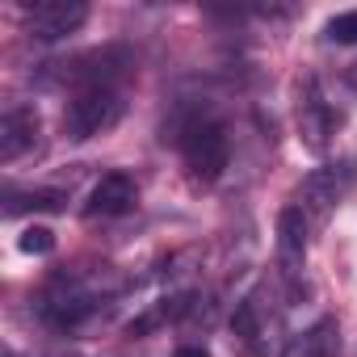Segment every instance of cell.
<instances>
[{"mask_svg": "<svg viewBox=\"0 0 357 357\" xmlns=\"http://www.w3.org/2000/svg\"><path fill=\"white\" fill-rule=\"evenodd\" d=\"M181 160H185V172H190L194 185H215L227 172V160H231L227 130L219 122H211V118L190 122L185 135H181Z\"/></svg>", "mask_w": 357, "mask_h": 357, "instance_id": "6da1fadb", "label": "cell"}, {"mask_svg": "<svg viewBox=\"0 0 357 357\" xmlns=\"http://www.w3.org/2000/svg\"><path fill=\"white\" fill-rule=\"evenodd\" d=\"M122 114H126V101H122V93L114 84H105V89H80L68 101V109H63V139L84 143L93 135H105V130H114L122 122Z\"/></svg>", "mask_w": 357, "mask_h": 357, "instance_id": "7a4b0ae2", "label": "cell"}, {"mask_svg": "<svg viewBox=\"0 0 357 357\" xmlns=\"http://www.w3.org/2000/svg\"><path fill=\"white\" fill-rule=\"evenodd\" d=\"M84 22H89L84 0H38L30 9V34L43 43H59V38L76 34Z\"/></svg>", "mask_w": 357, "mask_h": 357, "instance_id": "3957f363", "label": "cell"}, {"mask_svg": "<svg viewBox=\"0 0 357 357\" xmlns=\"http://www.w3.org/2000/svg\"><path fill=\"white\" fill-rule=\"evenodd\" d=\"M298 139H303V147L307 151H328V135H332V126H336V118H332V109H328V101L319 97V84L315 80H303V89H298Z\"/></svg>", "mask_w": 357, "mask_h": 357, "instance_id": "277c9868", "label": "cell"}, {"mask_svg": "<svg viewBox=\"0 0 357 357\" xmlns=\"http://www.w3.org/2000/svg\"><path fill=\"white\" fill-rule=\"evenodd\" d=\"M38 135H43V122H38L34 105L5 109V118H0V160H5V164L22 160L30 147H38Z\"/></svg>", "mask_w": 357, "mask_h": 357, "instance_id": "5b68a950", "label": "cell"}, {"mask_svg": "<svg viewBox=\"0 0 357 357\" xmlns=\"http://www.w3.org/2000/svg\"><path fill=\"white\" fill-rule=\"evenodd\" d=\"M135 202H139V190H135L130 176L126 172H105L101 181L93 185V194H89L84 215L89 219H118V215L135 211Z\"/></svg>", "mask_w": 357, "mask_h": 357, "instance_id": "8992f818", "label": "cell"}, {"mask_svg": "<svg viewBox=\"0 0 357 357\" xmlns=\"http://www.w3.org/2000/svg\"><path fill=\"white\" fill-rule=\"evenodd\" d=\"M278 265L290 282H298L307 265V215L298 206H286L278 215Z\"/></svg>", "mask_w": 357, "mask_h": 357, "instance_id": "52a82bcc", "label": "cell"}, {"mask_svg": "<svg viewBox=\"0 0 357 357\" xmlns=\"http://www.w3.org/2000/svg\"><path fill=\"white\" fill-rule=\"evenodd\" d=\"M336 202H340V181H336V172H332V168H315L307 181H303V190H298V211L311 215L315 227H324V223L332 219Z\"/></svg>", "mask_w": 357, "mask_h": 357, "instance_id": "ba28073f", "label": "cell"}, {"mask_svg": "<svg viewBox=\"0 0 357 357\" xmlns=\"http://www.w3.org/2000/svg\"><path fill=\"white\" fill-rule=\"evenodd\" d=\"M231 336H236V344H240L244 357H261L265 353V324H261L257 298L236 303V311H231Z\"/></svg>", "mask_w": 357, "mask_h": 357, "instance_id": "9c48e42d", "label": "cell"}, {"mask_svg": "<svg viewBox=\"0 0 357 357\" xmlns=\"http://www.w3.org/2000/svg\"><path fill=\"white\" fill-rule=\"evenodd\" d=\"M298 357H340V328H336V319H319L315 328H307L303 340H298Z\"/></svg>", "mask_w": 357, "mask_h": 357, "instance_id": "30bf717a", "label": "cell"}, {"mask_svg": "<svg viewBox=\"0 0 357 357\" xmlns=\"http://www.w3.org/2000/svg\"><path fill=\"white\" fill-rule=\"evenodd\" d=\"M17 248H22L26 257H47V252L55 248V231H51V227H38V223H30V227L17 236Z\"/></svg>", "mask_w": 357, "mask_h": 357, "instance_id": "8fae6325", "label": "cell"}, {"mask_svg": "<svg viewBox=\"0 0 357 357\" xmlns=\"http://www.w3.org/2000/svg\"><path fill=\"white\" fill-rule=\"evenodd\" d=\"M63 202H68V198H63L59 190H34V194H26L22 202L13 198V202H9V215H17L22 206H30V211H63Z\"/></svg>", "mask_w": 357, "mask_h": 357, "instance_id": "7c38bea8", "label": "cell"}, {"mask_svg": "<svg viewBox=\"0 0 357 357\" xmlns=\"http://www.w3.org/2000/svg\"><path fill=\"white\" fill-rule=\"evenodd\" d=\"M328 43H357V9L353 13H336L328 26H324Z\"/></svg>", "mask_w": 357, "mask_h": 357, "instance_id": "4fadbf2b", "label": "cell"}, {"mask_svg": "<svg viewBox=\"0 0 357 357\" xmlns=\"http://www.w3.org/2000/svg\"><path fill=\"white\" fill-rule=\"evenodd\" d=\"M172 357H211V353H206L202 344H181V349L172 353Z\"/></svg>", "mask_w": 357, "mask_h": 357, "instance_id": "5bb4252c", "label": "cell"}, {"mask_svg": "<svg viewBox=\"0 0 357 357\" xmlns=\"http://www.w3.org/2000/svg\"><path fill=\"white\" fill-rule=\"evenodd\" d=\"M349 80H353V84H357V63H353V72H349Z\"/></svg>", "mask_w": 357, "mask_h": 357, "instance_id": "9a60e30c", "label": "cell"}]
</instances>
